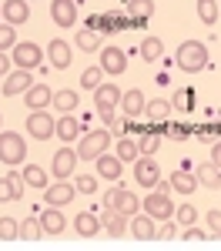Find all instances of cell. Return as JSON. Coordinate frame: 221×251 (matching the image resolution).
Listing matches in <instances>:
<instances>
[{"instance_id": "1", "label": "cell", "mask_w": 221, "mask_h": 251, "mask_svg": "<svg viewBox=\"0 0 221 251\" xmlns=\"http://www.w3.org/2000/svg\"><path fill=\"white\" fill-rule=\"evenodd\" d=\"M174 60H178V67L184 74H198V71L208 67V47L201 40H184L178 47V54H174Z\"/></svg>"}, {"instance_id": "2", "label": "cell", "mask_w": 221, "mask_h": 251, "mask_svg": "<svg viewBox=\"0 0 221 251\" xmlns=\"http://www.w3.org/2000/svg\"><path fill=\"white\" fill-rule=\"evenodd\" d=\"M121 91L118 84H100L98 91H94V107H98V114L104 124H111V117H114V107H121Z\"/></svg>"}, {"instance_id": "3", "label": "cell", "mask_w": 221, "mask_h": 251, "mask_svg": "<svg viewBox=\"0 0 221 251\" xmlns=\"http://www.w3.org/2000/svg\"><path fill=\"white\" fill-rule=\"evenodd\" d=\"M27 157V141L14 131H0V161L3 164H20Z\"/></svg>"}, {"instance_id": "4", "label": "cell", "mask_w": 221, "mask_h": 251, "mask_svg": "<svg viewBox=\"0 0 221 251\" xmlns=\"http://www.w3.org/2000/svg\"><path fill=\"white\" fill-rule=\"evenodd\" d=\"M107 144H111V131H91V134L80 137L77 157H80V161H94L98 154H104V151H107Z\"/></svg>"}, {"instance_id": "5", "label": "cell", "mask_w": 221, "mask_h": 251, "mask_svg": "<svg viewBox=\"0 0 221 251\" xmlns=\"http://www.w3.org/2000/svg\"><path fill=\"white\" fill-rule=\"evenodd\" d=\"M27 131H30L34 141H47V137H54V131H57V121L47 114V111H30L27 114Z\"/></svg>"}, {"instance_id": "6", "label": "cell", "mask_w": 221, "mask_h": 251, "mask_svg": "<svg viewBox=\"0 0 221 251\" xmlns=\"http://www.w3.org/2000/svg\"><path fill=\"white\" fill-rule=\"evenodd\" d=\"M141 208L151 214V218H158V221H168V218H174V204H171L168 191H151L147 198H144V204H141Z\"/></svg>"}, {"instance_id": "7", "label": "cell", "mask_w": 221, "mask_h": 251, "mask_svg": "<svg viewBox=\"0 0 221 251\" xmlns=\"http://www.w3.org/2000/svg\"><path fill=\"white\" fill-rule=\"evenodd\" d=\"M134 181H138V188H158V181H161L158 161H151L147 154H141L138 161H134Z\"/></svg>"}, {"instance_id": "8", "label": "cell", "mask_w": 221, "mask_h": 251, "mask_svg": "<svg viewBox=\"0 0 221 251\" xmlns=\"http://www.w3.org/2000/svg\"><path fill=\"white\" fill-rule=\"evenodd\" d=\"M74 168H77V151H71V148H60L57 154L50 157V171H54V177H57V181L71 177V174H74Z\"/></svg>"}, {"instance_id": "9", "label": "cell", "mask_w": 221, "mask_h": 251, "mask_svg": "<svg viewBox=\"0 0 221 251\" xmlns=\"http://www.w3.org/2000/svg\"><path fill=\"white\" fill-rule=\"evenodd\" d=\"M50 20L57 27H74L77 24V3L74 0H50Z\"/></svg>"}, {"instance_id": "10", "label": "cell", "mask_w": 221, "mask_h": 251, "mask_svg": "<svg viewBox=\"0 0 221 251\" xmlns=\"http://www.w3.org/2000/svg\"><path fill=\"white\" fill-rule=\"evenodd\" d=\"M74 198H77V188H74V184H67V181H57V184L44 188V201H47V204H54V208L71 204Z\"/></svg>"}, {"instance_id": "11", "label": "cell", "mask_w": 221, "mask_h": 251, "mask_svg": "<svg viewBox=\"0 0 221 251\" xmlns=\"http://www.w3.org/2000/svg\"><path fill=\"white\" fill-rule=\"evenodd\" d=\"M100 71L104 74H124L127 71V54L121 47H104L100 50Z\"/></svg>"}, {"instance_id": "12", "label": "cell", "mask_w": 221, "mask_h": 251, "mask_svg": "<svg viewBox=\"0 0 221 251\" xmlns=\"http://www.w3.org/2000/svg\"><path fill=\"white\" fill-rule=\"evenodd\" d=\"M40 57H44V54H40L37 44H30V40H24V44H14V60H17V67H24V71L37 67Z\"/></svg>"}, {"instance_id": "13", "label": "cell", "mask_w": 221, "mask_h": 251, "mask_svg": "<svg viewBox=\"0 0 221 251\" xmlns=\"http://www.w3.org/2000/svg\"><path fill=\"white\" fill-rule=\"evenodd\" d=\"M0 7H3V20L14 24V27H20V24L30 20V3H27V0H3Z\"/></svg>"}, {"instance_id": "14", "label": "cell", "mask_w": 221, "mask_h": 251, "mask_svg": "<svg viewBox=\"0 0 221 251\" xmlns=\"http://www.w3.org/2000/svg\"><path fill=\"white\" fill-rule=\"evenodd\" d=\"M127 17H131V27H144L154 17V0H127Z\"/></svg>"}, {"instance_id": "15", "label": "cell", "mask_w": 221, "mask_h": 251, "mask_svg": "<svg viewBox=\"0 0 221 251\" xmlns=\"http://www.w3.org/2000/svg\"><path fill=\"white\" fill-rule=\"evenodd\" d=\"M131 234H134L138 241H154V234H158L154 218H151V214H134V218H131Z\"/></svg>"}, {"instance_id": "16", "label": "cell", "mask_w": 221, "mask_h": 251, "mask_svg": "<svg viewBox=\"0 0 221 251\" xmlns=\"http://www.w3.org/2000/svg\"><path fill=\"white\" fill-rule=\"evenodd\" d=\"M47 57H50V64L57 67V71H67L71 67V60H74V54H71V47L64 44V40H50V47H47Z\"/></svg>"}, {"instance_id": "17", "label": "cell", "mask_w": 221, "mask_h": 251, "mask_svg": "<svg viewBox=\"0 0 221 251\" xmlns=\"http://www.w3.org/2000/svg\"><path fill=\"white\" fill-rule=\"evenodd\" d=\"M24 91H30V71H14V74H7L3 80V97H14V94H24Z\"/></svg>"}, {"instance_id": "18", "label": "cell", "mask_w": 221, "mask_h": 251, "mask_svg": "<svg viewBox=\"0 0 221 251\" xmlns=\"http://www.w3.org/2000/svg\"><path fill=\"white\" fill-rule=\"evenodd\" d=\"M168 188H174L178 194H195L201 184H198V177H195L191 171H184V168H181V171H174L171 177H168Z\"/></svg>"}, {"instance_id": "19", "label": "cell", "mask_w": 221, "mask_h": 251, "mask_svg": "<svg viewBox=\"0 0 221 251\" xmlns=\"http://www.w3.org/2000/svg\"><path fill=\"white\" fill-rule=\"evenodd\" d=\"M121 107H124V114H127V117H141V114H144V107H147V97L141 94L138 87H134V91H124V94H121Z\"/></svg>"}, {"instance_id": "20", "label": "cell", "mask_w": 221, "mask_h": 251, "mask_svg": "<svg viewBox=\"0 0 221 251\" xmlns=\"http://www.w3.org/2000/svg\"><path fill=\"white\" fill-rule=\"evenodd\" d=\"M195 177H198L201 188H215V191L221 188V168L215 164V161H204V164H198Z\"/></svg>"}, {"instance_id": "21", "label": "cell", "mask_w": 221, "mask_h": 251, "mask_svg": "<svg viewBox=\"0 0 221 251\" xmlns=\"http://www.w3.org/2000/svg\"><path fill=\"white\" fill-rule=\"evenodd\" d=\"M40 228H44V234H60V231H64V228H67V221H64L60 208L47 204V211L40 214Z\"/></svg>"}, {"instance_id": "22", "label": "cell", "mask_w": 221, "mask_h": 251, "mask_svg": "<svg viewBox=\"0 0 221 251\" xmlns=\"http://www.w3.org/2000/svg\"><path fill=\"white\" fill-rule=\"evenodd\" d=\"M74 231H77L80 238H94V234L100 231V218L94 211H80L77 218H74Z\"/></svg>"}, {"instance_id": "23", "label": "cell", "mask_w": 221, "mask_h": 251, "mask_svg": "<svg viewBox=\"0 0 221 251\" xmlns=\"http://www.w3.org/2000/svg\"><path fill=\"white\" fill-rule=\"evenodd\" d=\"M94 161H98V171H100V177H107V181H118V177H121V171H124V161H121L118 154H114V157H111V154H98Z\"/></svg>"}, {"instance_id": "24", "label": "cell", "mask_w": 221, "mask_h": 251, "mask_svg": "<svg viewBox=\"0 0 221 251\" xmlns=\"http://www.w3.org/2000/svg\"><path fill=\"white\" fill-rule=\"evenodd\" d=\"M24 177L20 174H7V177H0V201H20L24 198Z\"/></svg>"}, {"instance_id": "25", "label": "cell", "mask_w": 221, "mask_h": 251, "mask_svg": "<svg viewBox=\"0 0 221 251\" xmlns=\"http://www.w3.org/2000/svg\"><path fill=\"white\" fill-rule=\"evenodd\" d=\"M47 104H54V91H50L47 84H34V87L27 91V107H34V111H44Z\"/></svg>"}, {"instance_id": "26", "label": "cell", "mask_w": 221, "mask_h": 251, "mask_svg": "<svg viewBox=\"0 0 221 251\" xmlns=\"http://www.w3.org/2000/svg\"><path fill=\"white\" fill-rule=\"evenodd\" d=\"M171 100H164V97H154V100H147V107H144V114L151 117L154 124H168V117H171Z\"/></svg>"}, {"instance_id": "27", "label": "cell", "mask_w": 221, "mask_h": 251, "mask_svg": "<svg viewBox=\"0 0 221 251\" xmlns=\"http://www.w3.org/2000/svg\"><path fill=\"white\" fill-rule=\"evenodd\" d=\"M138 194H131V191H124V188H118V198H114V211L124 214V218H134L138 214Z\"/></svg>"}, {"instance_id": "28", "label": "cell", "mask_w": 221, "mask_h": 251, "mask_svg": "<svg viewBox=\"0 0 221 251\" xmlns=\"http://www.w3.org/2000/svg\"><path fill=\"white\" fill-rule=\"evenodd\" d=\"M100 228L111 234V238H121V234L127 231V221H124V214H118L114 208H107V214L100 218Z\"/></svg>"}, {"instance_id": "29", "label": "cell", "mask_w": 221, "mask_h": 251, "mask_svg": "<svg viewBox=\"0 0 221 251\" xmlns=\"http://www.w3.org/2000/svg\"><path fill=\"white\" fill-rule=\"evenodd\" d=\"M158 148H161V124H158V127H151V131H144V134L138 137V151H141V154L151 157Z\"/></svg>"}, {"instance_id": "30", "label": "cell", "mask_w": 221, "mask_h": 251, "mask_svg": "<svg viewBox=\"0 0 221 251\" xmlns=\"http://www.w3.org/2000/svg\"><path fill=\"white\" fill-rule=\"evenodd\" d=\"M54 134H57L60 141H74V137L80 134V121H77V117H71V114H64L57 121V131H54Z\"/></svg>"}, {"instance_id": "31", "label": "cell", "mask_w": 221, "mask_h": 251, "mask_svg": "<svg viewBox=\"0 0 221 251\" xmlns=\"http://www.w3.org/2000/svg\"><path fill=\"white\" fill-rule=\"evenodd\" d=\"M171 107H174V111H181V114H191V107H195V91H191V87H181V91H174V97H171Z\"/></svg>"}, {"instance_id": "32", "label": "cell", "mask_w": 221, "mask_h": 251, "mask_svg": "<svg viewBox=\"0 0 221 251\" xmlns=\"http://www.w3.org/2000/svg\"><path fill=\"white\" fill-rule=\"evenodd\" d=\"M141 60H147V64H154V60L164 54V44H161L158 37H144V44H141Z\"/></svg>"}, {"instance_id": "33", "label": "cell", "mask_w": 221, "mask_h": 251, "mask_svg": "<svg viewBox=\"0 0 221 251\" xmlns=\"http://www.w3.org/2000/svg\"><path fill=\"white\" fill-rule=\"evenodd\" d=\"M20 177H24V184H30V188H47V171L37 168V164H27Z\"/></svg>"}, {"instance_id": "34", "label": "cell", "mask_w": 221, "mask_h": 251, "mask_svg": "<svg viewBox=\"0 0 221 251\" xmlns=\"http://www.w3.org/2000/svg\"><path fill=\"white\" fill-rule=\"evenodd\" d=\"M74 44H77L80 50H98V47H100V34H98V30H91V27H84V30H77Z\"/></svg>"}, {"instance_id": "35", "label": "cell", "mask_w": 221, "mask_h": 251, "mask_svg": "<svg viewBox=\"0 0 221 251\" xmlns=\"http://www.w3.org/2000/svg\"><path fill=\"white\" fill-rule=\"evenodd\" d=\"M198 17H201V24L215 27L218 24V0H198Z\"/></svg>"}, {"instance_id": "36", "label": "cell", "mask_w": 221, "mask_h": 251, "mask_svg": "<svg viewBox=\"0 0 221 251\" xmlns=\"http://www.w3.org/2000/svg\"><path fill=\"white\" fill-rule=\"evenodd\" d=\"M40 234H44V228H40V221L37 218H27L24 225H20V241H40Z\"/></svg>"}, {"instance_id": "37", "label": "cell", "mask_w": 221, "mask_h": 251, "mask_svg": "<svg viewBox=\"0 0 221 251\" xmlns=\"http://www.w3.org/2000/svg\"><path fill=\"white\" fill-rule=\"evenodd\" d=\"M0 241H20V225L14 218H0Z\"/></svg>"}, {"instance_id": "38", "label": "cell", "mask_w": 221, "mask_h": 251, "mask_svg": "<svg viewBox=\"0 0 221 251\" xmlns=\"http://www.w3.org/2000/svg\"><path fill=\"white\" fill-rule=\"evenodd\" d=\"M54 104H57V111L71 114V111L77 107V91H57V94H54Z\"/></svg>"}, {"instance_id": "39", "label": "cell", "mask_w": 221, "mask_h": 251, "mask_svg": "<svg viewBox=\"0 0 221 251\" xmlns=\"http://www.w3.org/2000/svg\"><path fill=\"white\" fill-rule=\"evenodd\" d=\"M100 77H104V71H100V67H87V71L80 74V87H84V91H98Z\"/></svg>"}, {"instance_id": "40", "label": "cell", "mask_w": 221, "mask_h": 251, "mask_svg": "<svg viewBox=\"0 0 221 251\" xmlns=\"http://www.w3.org/2000/svg\"><path fill=\"white\" fill-rule=\"evenodd\" d=\"M195 134H198V141H204V144H215V141L221 137V121L218 124H201Z\"/></svg>"}, {"instance_id": "41", "label": "cell", "mask_w": 221, "mask_h": 251, "mask_svg": "<svg viewBox=\"0 0 221 251\" xmlns=\"http://www.w3.org/2000/svg\"><path fill=\"white\" fill-rule=\"evenodd\" d=\"M17 44V27L14 24H0V50H10Z\"/></svg>"}, {"instance_id": "42", "label": "cell", "mask_w": 221, "mask_h": 251, "mask_svg": "<svg viewBox=\"0 0 221 251\" xmlns=\"http://www.w3.org/2000/svg\"><path fill=\"white\" fill-rule=\"evenodd\" d=\"M138 154H141V151H138L134 141H127V137H121V141H118V157H121V161H134Z\"/></svg>"}, {"instance_id": "43", "label": "cell", "mask_w": 221, "mask_h": 251, "mask_svg": "<svg viewBox=\"0 0 221 251\" xmlns=\"http://www.w3.org/2000/svg\"><path fill=\"white\" fill-rule=\"evenodd\" d=\"M174 218H178L181 225H195L198 221V211H195V204H181L178 211H174Z\"/></svg>"}, {"instance_id": "44", "label": "cell", "mask_w": 221, "mask_h": 251, "mask_svg": "<svg viewBox=\"0 0 221 251\" xmlns=\"http://www.w3.org/2000/svg\"><path fill=\"white\" fill-rule=\"evenodd\" d=\"M168 137L171 141H188L191 137V127L188 124H168Z\"/></svg>"}, {"instance_id": "45", "label": "cell", "mask_w": 221, "mask_h": 251, "mask_svg": "<svg viewBox=\"0 0 221 251\" xmlns=\"http://www.w3.org/2000/svg\"><path fill=\"white\" fill-rule=\"evenodd\" d=\"M184 241H188V245H204L208 238H204V231H198L195 225H184Z\"/></svg>"}, {"instance_id": "46", "label": "cell", "mask_w": 221, "mask_h": 251, "mask_svg": "<svg viewBox=\"0 0 221 251\" xmlns=\"http://www.w3.org/2000/svg\"><path fill=\"white\" fill-rule=\"evenodd\" d=\"M74 188H77V191H84V194H94L98 181H94V177H87V174H80L77 181H74Z\"/></svg>"}, {"instance_id": "47", "label": "cell", "mask_w": 221, "mask_h": 251, "mask_svg": "<svg viewBox=\"0 0 221 251\" xmlns=\"http://www.w3.org/2000/svg\"><path fill=\"white\" fill-rule=\"evenodd\" d=\"M204 218H208V228H211V234H218V238H221V211L215 208V211H208Z\"/></svg>"}, {"instance_id": "48", "label": "cell", "mask_w": 221, "mask_h": 251, "mask_svg": "<svg viewBox=\"0 0 221 251\" xmlns=\"http://www.w3.org/2000/svg\"><path fill=\"white\" fill-rule=\"evenodd\" d=\"M174 231H178V228H174V225H171V218H168V221L161 225V231L154 234V238H158V241H171V238H174Z\"/></svg>"}, {"instance_id": "49", "label": "cell", "mask_w": 221, "mask_h": 251, "mask_svg": "<svg viewBox=\"0 0 221 251\" xmlns=\"http://www.w3.org/2000/svg\"><path fill=\"white\" fill-rule=\"evenodd\" d=\"M107 127H111V134H124V127H127V124H124V117H111V124H107Z\"/></svg>"}, {"instance_id": "50", "label": "cell", "mask_w": 221, "mask_h": 251, "mask_svg": "<svg viewBox=\"0 0 221 251\" xmlns=\"http://www.w3.org/2000/svg\"><path fill=\"white\" fill-rule=\"evenodd\" d=\"M211 161H215V164L221 168V137L215 141V144H211Z\"/></svg>"}, {"instance_id": "51", "label": "cell", "mask_w": 221, "mask_h": 251, "mask_svg": "<svg viewBox=\"0 0 221 251\" xmlns=\"http://www.w3.org/2000/svg\"><path fill=\"white\" fill-rule=\"evenodd\" d=\"M7 71H10V57L0 50V77H7Z\"/></svg>"}, {"instance_id": "52", "label": "cell", "mask_w": 221, "mask_h": 251, "mask_svg": "<svg viewBox=\"0 0 221 251\" xmlns=\"http://www.w3.org/2000/svg\"><path fill=\"white\" fill-rule=\"evenodd\" d=\"M114 198H118V188H111V191L104 194V208H114Z\"/></svg>"}, {"instance_id": "53", "label": "cell", "mask_w": 221, "mask_h": 251, "mask_svg": "<svg viewBox=\"0 0 221 251\" xmlns=\"http://www.w3.org/2000/svg\"><path fill=\"white\" fill-rule=\"evenodd\" d=\"M0 17H3V7H0Z\"/></svg>"}, {"instance_id": "54", "label": "cell", "mask_w": 221, "mask_h": 251, "mask_svg": "<svg viewBox=\"0 0 221 251\" xmlns=\"http://www.w3.org/2000/svg\"><path fill=\"white\" fill-rule=\"evenodd\" d=\"M0 121H3V117H0Z\"/></svg>"}]
</instances>
